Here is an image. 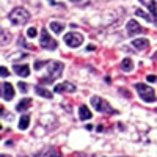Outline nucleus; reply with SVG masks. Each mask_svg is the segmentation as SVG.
Segmentation results:
<instances>
[{
  "label": "nucleus",
  "instance_id": "23",
  "mask_svg": "<svg viewBox=\"0 0 157 157\" xmlns=\"http://www.w3.org/2000/svg\"><path fill=\"white\" fill-rule=\"evenodd\" d=\"M8 41H10V35L5 30H2V44H6Z\"/></svg>",
  "mask_w": 157,
  "mask_h": 157
},
{
  "label": "nucleus",
  "instance_id": "10",
  "mask_svg": "<svg viewBox=\"0 0 157 157\" xmlns=\"http://www.w3.org/2000/svg\"><path fill=\"white\" fill-rule=\"evenodd\" d=\"M14 72L19 75V77H29L30 75V66L29 64H14Z\"/></svg>",
  "mask_w": 157,
  "mask_h": 157
},
{
  "label": "nucleus",
  "instance_id": "4",
  "mask_svg": "<svg viewBox=\"0 0 157 157\" xmlns=\"http://www.w3.org/2000/svg\"><path fill=\"white\" fill-rule=\"evenodd\" d=\"M91 105H93L94 110L99 112V113H109V115L116 113V112L110 107V104H109L107 101H104L102 98H99V96H93V98H91Z\"/></svg>",
  "mask_w": 157,
  "mask_h": 157
},
{
  "label": "nucleus",
  "instance_id": "25",
  "mask_svg": "<svg viewBox=\"0 0 157 157\" xmlns=\"http://www.w3.org/2000/svg\"><path fill=\"white\" fill-rule=\"evenodd\" d=\"M41 66H47V61H36L35 63V69H39Z\"/></svg>",
  "mask_w": 157,
  "mask_h": 157
},
{
  "label": "nucleus",
  "instance_id": "7",
  "mask_svg": "<svg viewBox=\"0 0 157 157\" xmlns=\"http://www.w3.org/2000/svg\"><path fill=\"white\" fill-rule=\"evenodd\" d=\"M54 91H55V93H74V91H75V85L71 83V82H61V83L55 85Z\"/></svg>",
  "mask_w": 157,
  "mask_h": 157
},
{
  "label": "nucleus",
  "instance_id": "26",
  "mask_svg": "<svg viewBox=\"0 0 157 157\" xmlns=\"http://www.w3.org/2000/svg\"><path fill=\"white\" fill-rule=\"evenodd\" d=\"M146 80H148V82H155V80H157V77H155V75H148V77H146Z\"/></svg>",
  "mask_w": 157,
  "mask_h": 157
},
{
  "label": "nucleus",
  "instance_id": "11",
  "mask_svg": "<svg viewBox=\"0 0 157 157\" xmlns=\"http://www.w3.org/2000/svg\"><path fill=\"white\" fill-rule=\"evenodd\" d=\"M132 46L137 49V50H146L149 47V41L146 38H137L132 41Z\"/></svg>",
  "mask_w": 157,
  "mask_h": 157
},
{
  "label": "nucleus",
  "instance_id": "28",
  "mask_svg": "<svg viewBox=\"0 0 157 157\" xmlns=\"http://www.w3.org/2000/svg\"><path fill=\"white\" fill-rule=\"evenodd\" d=\"M152 58H154V60H157V52H154V55H152Z\"/></svg>",
  "mask_w": 157,
  "mask_h": 157
},
{
  "label": "nucleus",
  "instance_id": "29",
  "mask_svg": "<svg viewBox=\"0 0 157 157\" xmlns=\"http://www.w3.org/2000/svg\"><path fill=\"white\" fill-rule=\"evenodd\" d=\"M71 2H74V3H75V2H80V0H71Z\"/></svg>",
  "mask_w": 157,
  "mask_h": 157
},
{
  "label": "nucleus",
  "instance_id": "15",
  "mask_svg": "<svg viewBox=\"0 0 157 157\" xmlns=\"http://www.w3.org/2000/svg\"><path fill=\"white\" fill-rule=\"evenodd\" d=\"M29 124H30V116L29 115H24V116L19 118V129L21 130H25L29 127Z\"/></svg>",
  "mask_w": 157,
  "mask_h": 157
},
{
  "label": "nucleus",
  "instance_id": "16",
  "mask_svg": "<svg viewBox=\"0 0 157 157\" xmlns=\"http://www.w3.org/2000/svg\"><path fill=\"white\" fill-rule=\"evenodd\" d=\"M35 91H36V94H39L41 98H46V99H52V94H50V91L44 90L43 86H35Z\"/></svg>",
  "mask_w": 157,
  "mask_h": 157
},
{
  "label": "nucleus",
  "instance_id": "32",
  "mask_svg": "<svg viewBox=\"0 0 157 157\" xmlns=\"http://www.w3.org/2000/svg\"><path fill=\"white\" fill-rule=\"evenodd\" d=\"M140 2H143V0H140Z\"/></svg>",
  "mask_w": 157,
  "mask_h": 157
},
{
  "label": "nucleus",
  "instance_id": "2",
  "mask_svg": "<svg viewBox=\"0 0 157 157\" xmlns=\"http://www.w3.org/2000/svg\"><path fill=\"white\" fill-rule=\"evenodd\" d=\"M8 19L11 21V24H14V25H24V24H27L29 19H30V14H29V11L25 10V8H14L10 14H8Z\"/></svg>",
  "mask_w": 157,
  "mask_h": 157
},
{
  "label": "nucleus",
  "instance_id": "3",
  "mask_svg": "<svg viewBox=\"0 0 157 157\" xmlns=\"http://www.w3.org/2000/svg\"><path fill=\"white\" fill-rule=\"evenodd\" d=\"M135 90H137V93L140 94V99L141 101H145V102H155L157 101V96H155V91L145 85V83H137L135 85Z\"/></svg>",
  "mask_w": 157,
  "mask_h": 157
},
{
  "label": "nucleus",
  "instance_id": "13",
  "mask_svg": "<svg viewBox=\"0 0 157 157\" xmlns=\"http://www.w3.org/2000/svg\"><path fill=\"white\" fill-rule=\"evenodd\" d=\"M91 115H93V113L90 112V109H88L86 105H82L80 109H78V116H80V120H82V121H85V120H90V118H91Z\"/></svg>",
  "mask_w": 157,
  "mask_h": 157
},
{
  "label": "nucleus",
  "instance_id": "30",
  "mask_svg": "<svg viewBox=\"0 0 157 157\" xmlns=\"http://www.w3.org/2000/svg\"><path fill=\"white\" fill-rule=\"evenodd\" d=\"M49 2H50V3H54V0H49Z\"/></svg>",
  "mask_w": 157,
  "mask_h": 157
},
{
  "label": "nucleus",
  "instance_id": "6",
  "mask_svg": "<svg viewBox=\"0 0 157 157\" xmlns=\"http://www.w3.org/2000/svg\"><path fill=\"white\" fill-rule=\"evenodd\" d=\"M64 43H66L69 47L75 49L83 43V36L80 33H77V32H69V33L64 35Z\"/></svg>",
  "mask_w": 157,
  "mask_h": 157
},
{
  "label": "nucleus",
  "instance_id": "21",
  "mask_svg": "<svg viewBox=\"0 0 157 157\" xmlns=\"http://www.w3.org/2000/svg\"><path fill=\"white\" fill-rule=\"evenodd\" d=\"M17 88L21 90V93H27V90H29V86H27V83L25 82H17Z\"/></svg>",
  "mask_w": 157,
  "mask_h": 157
},
{
  "label": "nucleus",
  "instance_id": "18",
  "mask_svg": "<svg viewBox=\"0 0 157 157\" xmlns=\"http://www.w3.org/2000/svg\"><path fill=\"white\" fill-rule=\"evenodd\" d=\"M148 8H149L151 14L154 17V24H157V6H155V0H151V2L148 3Z\"/></svg>",
  "mask_w": 157,
  "mask_h": 157
},
{
  "label": "nucleus",
  "instance_id": "1",
  "mask_svg": "<svg viewBox=\"0 0 157 157\" xmlns=\"http://www.w3.org/2000/svg\"><path fill=\"white\" fill-rule=\"evenodd\" d=\"M63 63L61 61H55V60H50L47 61V75L46 77H41V82L43 85H50L54 80H57V78L63 74Z\"/></svg>",
  "mask_w": 157,
  "mask_h": 157
},
{
  "label": "nucleus",
  "instance_id": "9",
  "mask_svg": "<svg viewBox=\"0 0 157 157\" xmlns=\"http://www.w3.org/2000/svg\"><path fill=\"white\" fill-rule=\"evenodd\" d=\"M13 98H14V90H13L11 83L3 82V83H2V99L8 102V101H11Z\"/></svg>",
  "mask_w": 157,
  "mask_h": 157
},
{
  "label": "nucleus",
  "instance_id": "8",
  "mask_svg": "<svg viewBox=\"0 0 157 157\" xmlns=\"http://www.w3.org/2000/svg\"><path fill=\"white\" fill-rule=\"evenodd\" d=\"M126 30H127V35L129 36H134V35H138V33H143V29L140 27V24L137 21H129L127 25H126Z\"/></svg>",
  "mask_w": 157,
  "mask_h": 157
},
{
  "label": "nucleus",
  "instance_id": "5",
  "mask_svg": "<svg viewBox=\"0 0 157 157\" xmlns=\"http://www.w3.org/2000/svg\"><path fill=\"white\" fill-rule=\"evenodd\" d=\"M57 46H58V43L49 35V32L46 29H43L41 30V47L46 50H55Z\"/></svg>",
  "mask_w": 157,
  "mask_h": 157
},
{
  "label": "nucleus",
  "instance_id": "19",
  "mask_svg": "<svg viewBox=\"0 0 157 157\" xmlns=\"http://www.w3.org/2000/svg\"><path fill=\"white\" fill-rule=\"evenodd\" d=\"M135 14H137L138 17H143V19L148 21V22H154V17H152V16H149L148 13H145L143 10H137V11H135Z\"/></svg>",
  "mask_w": 157,
  "mask_h": 157
},
{
  "label": "nucleus",
  "instance_id": "17",
  "mask_svg": "<svg viewBox=\"0 0 157 157\" xmlns=\"http://www.w3.org/2000/svg\"><path fill=\"white\" fill-rule=\"evenodd\" d=\"M50 30L54 33H61L64 30V24H61V22H50Z\"/></svg>",
  "mask_w": 157,
  "mask_h": 157
},
{
  "label": "nucleus",
  "instance_id": "31",
  "mask_svg": "<svg viewBox=\"0 0 157 157\" xmlns=\"http://www.w3.org/2000/svg\"><path fill=\"white\" fill-rule=\"evenodd\" d=\"M155 113H157V109H155Z\"/></svg>",
  "mask_w": 157,
  "mask_h": 157
},
{
  "label": "nucleus",
  "instance_id": "24",
  "mask_svg": "<svg viewBox=\"0 0 157 157\" xmlns=\"http://www.w3.org/2000/svg\"><path fill=\"white\" fill-rule=\"evenodd\" d=\"M0 74H2V78H6V77L10 75V72H8V69H6L5 66L0 68Z\"/></svg>",
  "mask_w": 157,
  "mask_h": 157
},
{
  "label": "nucleus",
  "instance_id": "27",
  "mask_svg": "<svg viewBox=\"0 0 157 157\" xmlns=\"http://www.w3.org/2000/svg\"><path fill=\"white\" fill-rule=\"evenodd\" d=\"M120 91H121V93H123V94H124V96H126V98H129V94H127V91H126V90H123V88H121V90H120Z\"/></svg>",
  "mask_w": 157,
  "mask_h": 157
},
{
  "label": "nucleus",
  "instance_id": "22",
  "mask_svg": "<svg viewBox=\"0 0 157 157\" xmlns=\"http://www.w3.org/2000/svg\"><path fill=\"white\" fill-rule=\"evenodd\" d=\"M36 35H38V32H36L35 27H30V29L27 30V36H29V38H35Z\"/></svg>",
  "mask_w": 157,
  "mask_h": 157
},
{
  "label": "nucleus",
  "instance_id": "20",
  "mask_svg": "<svg viewBox=\"0 0 157 157\" xmlns=\"http://www.w3.org/2000/svg\"><path fill=\"white\" fill-rule=\"evenodd\" d=\"M58 151L57 149H43V151H39L36 155H57Z\"/></svg>",
  "mask_w": 157,
  "mask_h": 157
},
{
  "label": "nucleus",
  "instance_id": "12",
  "mask_svg": "<svg viewBox=\"0 0 157 157\" xmlns=\"http://www.w3.org/2000/svg\"><path fill=\"white\" fill-rule=\"evenodd\" d=\"M32 107V99L30 98H24L17 102V105H16V110L17 112H27L29 109Z\"/></svg>",
  "mask_w": 157,
  "mask_h": 157
},
{
  "label": "nucleus",
  "instance_id": "14",
  "mask_svg": "<svg viewBox=\"0 0 157 157\" xmlns=\"http://www.w3.org/2000/svg\"><path fill=\"white\" fill-rule=\"evenodd\" d=\"M121 69L124 71V72H129V71H132L134 69V61H132V58H124L123 61H121Z\"/></svg>",
  "mask_w": 157,
  "mask_h": 157
}]
</instances>
